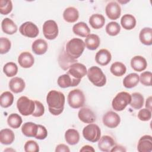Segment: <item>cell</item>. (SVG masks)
<instances>
[{"label": "cell", "instance_id": "cell-1", "mask_svg": "<svg viewBox=\"0 0 152 152\" xmlns=\"http://www.w3.org/2000/svg\"><path fill=\"white\" fill-rule=\"evenodd\" d=\"M65 98L64 93L57 90L50 91L46 96L49 111L55 116L60 115L64 109Z\"/></svg>", "mask_w": 152, "mask_h": 152}, {"label": "cell", "instance_id": "cell-2", "mask_svg": "<svg viewBox=\"0 0 152 152\" xmlns=\"http://www.w3.org/2000/svg\"><path fill=\"white\" fill-rule=\"evenodd\" d=\"M85 46V43L82 39L73 38L67 42L65 52L71 58L76 59L83 54Z\"/></svg>", "mask_w": 152, "mask_h": 152}, {"label": "cell", "instance_id": "cell-3", "mask_svg": "<svg viewBox=\"0 0 152 152\" xmlns=\"http://www.w3.org/2000/svg\"><path fill=\"white\" fill-rule=\"evenodd\" d=\"M87 77L95 86L103 87L106 83V77L102 70L98 66H93L87 71Z\"/></svg>", "mask_w": 152, "mask_h": 152}, {"label": "cell", "instance_id": "cell-4", "mask_svg": "<svg viewBox=\"0 0 152 152\" xmlns=\"http://www.w3.org/2000/svg\"><path fill=\"white\" fill-rule=\"evenodd\" d=\"M69 106L73 109L83 107L85 103V96L80 89H74L69 91L67 97Z\"/></svg>", "mask_w": 152, "mask_h": 152}, {"label": "cell", "instance_id": "cell-5", "mask_svg": "<svg viewBox=\"0 0 152 152\" xmlns=\"http://www.w3.org/2000/svg\"><path fill=\"white\" fill-rule=\"evenodd\" d=\"M17 107L22 115L29 116L32 115L34 110L35 103L26 96H21L17 102Z\"/></svg>", "mask_w": 152, "mask_h": 152}, {"label": "cell", "instance_id": "cell-6", "mask_svg": "<svg viewBox=\"0 0 152 152\" xmlns=\"http://www.w3.org/2000/svg\"><path fill=\"white\" fill-rule=\"evenodd\" d=\"M131 96L129 93L125 91H121L118 93L112 102V108L116 111H122L125 109L128 104L130 103Z\"/></svg>", "mask_w": 152, "mask_h": 152}, {"label": "cell", "instance_id": "cell-7", "mask_svg": "<svg viewBox=\"0 0 152 152\" xmlns=\"http://www.w3.org/2000/svg\"><path fill=\"white\" fill-rule=\"evenodd\" d=\"M84 138L91 142H97L101 137V130L99 126L95 124H89L83 130Z\"/></svg>", "mask_w": 152, "mask_h": 152}, {"label": "cell", "instance_id": "cell-8", "mask_svg": "<svg viewBox=\"0 0 152 152\" xmlns=\"http://www.w3.org/2000/svg\"><path fill=\"white\" fill-rule=\"evenodd\" d=\"M59 30L56 23L52 20L46 21L43 25V33L45 38L53 40L58 35Z\"/></svg>", "mask_w": 152, "mask_h": 152}, {"label": "cell", "instance_id": "cell-9", "mask_svg": "<svg viewBox=\"0 0 152 152\" xmlns=\"http://www.w3.org/2000/svg\"><path fill=\"white\" fill-rule=\"evenodd\" d=\"M20 33L24 36L34 38L38 36L39 30L37 26L31 21L23 23L19 28Z\"/></svg>", "mask_w": 152, "mask_h": 152}, {"label": "cell", "instance_id": "cell-10", "mask_svg": "<svg viewBox=\"0 0 152 152\" xmlns=\"http://www.w3.org/2000/svg\"><path fill=\"white\" fill-rule=\"evenodd\" d=\"M102 121L106 126L109 128H115L120 124L121 118L116 112L109 111L103 115Z\"/></svg>", "mask_w": 152, "mask_h": 152}, {"label": "cell", "instance_id": "cell-11", "mask_svg": "<svg viewBox=\"0 0 152 152\" xmlns=\"http://www.w3.org/2000/svg\"><path fill=\"white\" fill-rule=\"evenodd\" d=\"M81 81V80H78L72 77L69 74L66 73L60 75L57 80L58 85L63 88L69 87H75L78 86Z\"/></svg>", "mask_w": 152, "mask_h": 152}, {"label": "cell", "instance_id": "cell-12", "mask_svg": "<svg viewBox=\"0 0 152 152\" xmlns=\"http://www.w3.org/2000/svg\"><path fill=\"white\" fill-rule=\"evenodd\" d=\"M67 73L76 79L81 80L87 74V70L84 64L76 62L71 65Z\"/></svg>", "mask_w": 152, "mask_h": 152}, {"label": "cell", "instance_id": "cell-13", "mask_svg": "<svg viewBox=\"0 0 152 152\" xmlns=\"http://www.w3.org/2000/svg\"><path fill=\"white\" fill-rule=\"evenodd\" d=\"M106 14L110 20H116L119 18L121 14V8L116 1L109 2L105 8Z\"/></svg>", "mask_w": 152, "mask_h": 152}, {"label": "cell", "instance_id": "cell-14", "mask_svg": "<svg viewBox=\"0 0 152 152\" xmlns=\"http://www.w3.org/2000/svg\"><path fill=\"white\" fill-rule=\"evenodd\" d=\"M78 118L86 124H91L96 120V116L93 111L88 107H83L78 111Z\"/></svg>", "mask_w": 152, "mask_h": 152}, {"label": "cell", "instance_id": "cell-15", "mask_svg": "<svg viewBox=\"0 0 152 152\" xmlns=\"http://www.w3.org/2000/svg\"><path fill=\"white\" fill-rule=\"evenodd\" d=\"M99 149L104 152L110 151L112 148L116 145L114 139L109 135H103L98 141Z\"/></svg>", "mask_w": 152, "mask_h": 152}, {"label": "cell", "instance_id": "cell-16", "mask_svg": "<svg viewBox=\"0 0 152 152\" xmlns=\"http://www.w3.org/2000/svg\"><path fill=\"white\" fill-rule=\"evenodd\" d=\"M76 62H77V61L69 56L66 54L65 49H62L60 52L58 57V63L60 67L63 70L66 71L69 68L71 65Z\"/></svg>", "mask_w": 152, "mask_h": 152}, {"label": "cell", "instance_id": "cell-17", "mask_svg": "<svg viewBox=\"0 0 152 152\" xmlns=\"http://www.w3.org/2000/svg\"><path fill=\"white\" fill-rule=\"evenodd\" d=\"M137 150L140 152H151L152 151V137L149 135L141 137L137 144Z\"/></svg>", "mask_w": 152, "mask_h": 152}, {"label": "cell", "instance_id": "cell-18", "mask_svg": "<svg viewBox=\"0 0 152 152\" xmlns=\"http://www.w3.org/2000/svg\"><path fill=\"white\" fill-rule=\"evenodd\" d=\"M112 59V55L110 52L106 49H102L99 50L96 54L95 60L96 62L100 65H107Z\"/></svg>", "mask_w": 152, "mask_h": 152}, {"label": "cell", "instance_id": "cell-19", "mask_svg": "<svg viewBox=\"0 0 152 152\" xmlns=\"http://www.w3.org/2000/svg\"><path fill=\"white\" fill-rule=\"evenodd\" d=\"M19 65L24 68H28L33 66L34 63L33 56L28 52H21L18 57Z\"/></svg>", "mask_w": 152, "mask_h": 152}, {"label": "cell", "instance_id": "cell-20", "mask_svg": "<svg viewBox=\"0 0 152 152\" xmlns=\"http://www.w3.org/2000/svg\"><path fill=\"white\" fill-rule=\"evenodd\" d=\"M131 66L134 71L141 72L146 69L147 66V62L144 57L137 55L134 56L131 59Z\"/></svg>", "mask_w": 152, "mask_h": 152}, {"label": "cell", "instance_id": "cell-21", "mask_svg": "<svg viewBox=\"0 0 152 152\" xmlns=\"http://www.w3.org/2000/svg\"><path fill=\"white\" fill-rule=\"evenodd\" d=\"M26 84L24 81L20 77L12 78L9 83V87L11 91L14 93H19L22 92L25 88Z\"/></svg>", "mask_w": 152, "mask_h": 152}, {"label": "cell", "instance_id": "cell-22", "mask_svg": "<svg viewBox=\"0 0 152 152\" xmlns=\"http://www.w3.org/2000/svg\"><path fill=\"white\" fill-rule=\"evenodd\" d=\"M38 131V125L31 122L24 123L21 126L22 133L27 137H36Z\"/></svg>", "mask_w": 152, "mask_h": 152}, {"label": "cell", "instance_id": "cell-23", "mask_svg": "<svg viewBox=\"0 0 152 152\" xmlns=\"http://www.w3.org/2000/svg\"><path fill=\"white\" fill-rule=\"evenodd\" d=\"M79 17V12L77 8L73 7L66 8L63 12V18L68 23L75 22Z\"/></svg>", "mask_w": 152, "mask_h": 152}, {"label": "cell", "instance_id": "cell-24", "mask_svg": "<svg viewBox=\"0 0 152 152\" xmlns=\"http://www.w3.org/2000/svg\"><path fill=\"white\" fill-rule=\"evenodd\" d=\"M47 42L42 39H38L33 42L31 45L33 52L38 55H41L45 53L48 50Z\"/></svg>", "mask_w": 152, "mask_h": 152}, {"label": "cell", "instance_id": "cell-25", "mask_svg": "<svg viewBox=\"0 0 152 152\" xmlns=\"http://www.w3.org/2000/svg\"><path fill=\"white\" fill-rule=\"evenodd\" d=\"M72 31L74 34L83 37H86L90 33V29L84 22H78L74 25Z\"/></svg>", "mask_w": 152, "mask_h": 152}, {"label": "cell", "instance_id": "cell-26", "mask_svg": "<svg viewBox=\"0 0 152 152\" xmlns=\"http://www.w3.org/2000/svg\"><path fill=\"white\" fill-rule=\"evenodd\" d=\"M15 139V135L13 131L8 128H5L0 131V142L4 145L12 144Z\"/></svg>", "mask_w": 152, "mask_h": 152}, {"label": "cell", "instance_id": "cell-27", "mask_svg": "<svg viewBox=\"0 0 152 152\" xmlns=\"http://www.w3.org/2000/svg\"><path fill=\"white\" fill-rule=\"evenodd\" d=\"M2 31L7 34H13L17 31V26L15 23L9 18H4L1 23Z\"/></svg>", "mask_w": 152, "mask_h": 152}, {"label": "cell", "instance_id": "cell-28", "mask_svg": "<svg viewBox=\"0 0 152 152\" xmlns=\"http://www.w3.org/2000/svg\"><path fill=\"white\" fill-rule=\"evenodd\" d=\"M84 43L88 49L94 50L99 48L100 44V40L97 34H90L86 37Z\"/></svg>", "mask_w": 152, "mask_h": 152}, {"label": "cell", "instance_id": "cell-29", "mask_svg": "<svg viewBox=\"0 0 152 152\" xmlns=\"http://www.w3.org/2000/svg\"><path fill=\"white\" fill-rule=\"evenodd\" d=\"M139 38L140 42L147 46L152 44V29L151 27H144L140 32Z\"/></svg>", "mask_w": 152, "mask_h": 152}, {"label": "cell", "instance_id": "cell-30", "mask_svg": "<svg viewBox=\"0 0 152 152\" xmlns=\"http://www.w3.org/2000/svg\"><path fill=\"white\" fill-rule=\"evenodd\" d=\"M121 24L124 29L130 30L135 27L136 19L132 15L126 14L122 17L121 19Z\"/></svg>", "mask_w": 152, "mask_h": 152}, {"label": "cell", "instance_id": "cell-31", "mask_svg": "<svg viewBox=\"0 0 152 152\" xmlns=\"http://www.w3.org/2000/svg\"><path fill=\"white\" fill-rule=\"evenodd\" d=\"M66 142L71 145L77 144L80 140V134L75 129H68L65 133Z\"/></svg>", "mask_w": 152, "mask_h": 152}, {"label": "cell", "instance_id": "cell-32", "mask_svg": "<svg viewBox=\"0 0 152 152\" xmlns=\"http://www.w3.org/2000/svg\"><path fill=\"white\" fill-rule=\"evenodd\" d=\"M89 24L94 29H100L104 24L105 18L100 14H94L89 18Z\"/></svg>", "mask_w": 152, "mask_h": 152}, {"label": "cell", "instance_id": "cell-33", "mask_svg": "<svg viewBox=\"0 0 152 152\" xmlns=\"http://www.w3.org/2000/svg\"><path fill=\"white\" fill-rule=\"evenodd\" d=\"M140 81V77L137 73H131L127 75L123 80V85L125 88H132L135 87Z\"/></svg>", "mask_w": 152, "mask_h": 152}, {"label": "cell", "instance_id": "cell-34", "mask_svg": "<svg viewBox=\"0 0 152 152\" xmlns=\"http://www.w3.org/2000/svg\"><path fill=\"white\" fill-rule=\"evenodd\" d=\"M130 106L135 109H140L144 105V97L140 93H133L131 95Z\"/></svg>", "mask_w": 152, "mask_h": 152}, {"label": "cell", "instance_id": "cell-35", "mask_svg": "<svg viewBox=\"0 0 152 152\" xmlns=\"http://www.w3.org/2000/svg\"><path fill=\"white\" fill-rule=\"evenodd\" d=\"M110 71L113 75L116 77H121L125 74L126 68L123 63L121 62H115L111 65Z\"/></svg>", "mask_w": 152, "mask_h": 152}, {"label": "cell", "instance_id": "cell-36", "mask_svg": "<svg viewBox=\"0 0 152 152\" xmlns=\"http://www.w3.org/2000/svg\"><path fill=\"white\" fill-rule=\"evenodd\" d=\"M14 102V96L10 91L2 93L0 97V104L4 108H7L11 106Z\"/></svg>", "mask_w": 152, "mask_h": 152}, {"label": "cell", "instance_id": "cell-37", "mask_svg": "<svg viewBox=\"0 0 152 152\" xmlns=\"http://www.w3.org/2000/svg\"><path fill=\"white\" fill-rule=\"evenodd\" d=\"M22 118L17 113H11L7 118L8 125L12 128H18L22 124Z\"/></svg>", "mask_w": 152, "mask_h": 152}, {"label": "cell", "instance_id": "cell-38", "mask_svg": "<svg viewBox=\"0 0 152 152\" xmlns=\"http://www.w3.org/2000/svg\"><path fill=\"white\" fill-rule=\"evenodd\" d=\"M3 71L8 77H12L17 74L18 66L15 63L10 62L5 64L3 68Z\"/></svg>", "mask_w": 152, "mask_h": 152}, {"label": "cell", "instance_id": "cell-39", "mask_svg": "<svg viewBox=\"0 0 152 152\" xmlns=\"http://www.w3.org/2000/svg\"><path fill=\"white\" fill-rule=\"evenodd\" d=\"M120 31L121 26L117 22L111 21L106 26V31L110 36H116L119 33Z\"/></svg>", "mask_w": 152, "mask_h": 152}, {"label": "cell", "instance_id": "cell-40", "mask_svg": "<svg viewBox=\"0 0 152 152\" xmlns=\"http://www.w3.org/2000/svg\"><path fill=\"white\" fill-rule=\"evenodd\" d=\"M12 10V1L10 0L0 1V12L2 15H7Z\"/></svg>", "mask_w": 152, "mask_h": 152}, {"label": "cell", "instance_id": "cell-41", "mask_svg": "<svg viewBox=\"0 0 152 152\" xmlns=\"http://www.w3.org/2000/svg\"><path fill=\"white\" fill-rule=\"evenodd\" d=\"M11 47V43L10 40L6 37L0 38V53L1 54H5L8 52Z\"/></svg>", "mask_w": 152, "mask_h": 152}, {"label": "cell", "instance_id": "cell-42", "mask_svg": "<svg viewBox=\"0 0 152 152\" xmlns=\"http://www.w3.org/2000/svg\"><path fill=\"white\" fill-rule=\"evenodd\" d=\"M152 73L150 71H145L141 74L140 77V83L145 86H151Z\"/></svg>", "mask_w": 152, "mask_h": 152}, {"label": "cell", "instance_id": "cell-43", "mask_svg": "<svg viewBox=\"0 0 152 152\" xmlns=\"http://www.w3.org/2000/svg\"><path fill=\"white\" fill-rule=\"evenodd\" d=\"M24 151L26 152H38L39 146L38 144L33 140H28L24 144Z\"/></svg>", "mask_w": 152, "mask_h": 152}, {"label": "cell", "instance_id": "cell-44", "mask_svg": "<svg viewBox=\"0 0 152 152\" xmlns=\"http://www.w3.org/2000/svg\"><path fill=\"white\" fill-rule=\"evenodd\" d=\"M35 109L31 115L34 117H40L45 113V107L43 104L39 101L35 100Z\"/></svg>", "mask_w": 152, "mask_h": 152}, {"label": "cell", "instance_id": "cell-45", "mask_svg": "<svg viewBox=\"0 0 152 152\" xmlns=\"http://www.w3.org/2000/svg\"><path fill=\"white\" fill-rule=\"evenodd\" d=\"M137 116L140 121H148L151 118V111L147 108L142 109L140 110Z\"/></svg>", "mask_w": 152, "mask_h": 152}, {"label": "cell", "instance_id": "cell-46", "mask_svg": "<svg viewBox=\"0 0 152 152\" xmlns=\"http://www.w3.org/2000/svg\"><path fill=\"white\" fill-rule=\"evenodd\" d=\"M47 135L48 131L46 128L42 125H38V131L35 137V138L42 140L45 139L47 137Z\"/></svg>", "mask_w": 152, "mask_h": 152}, {"label": "cell", "instance_id": "cell-47", "mask_svg": "<svg viewBox=\"0 0 152 152\" xmlns=\"http://www.w3.org/2000/svg\"><path fill=\"white\" fill-rule=\"evenodd\" d=\"M56 152H61V151H65V152H69L70 151V150L66 145L64 144H60L58 145L55 149Z\"/></svg>", "mask_w": 152, "mask_h": 152}, {"label": "cell", "instance_id": "cell-48", "mask_svg": "<svg viewBox=\"0 0 152 152\" xmlns=\"http://www.w3.org/2000/svg\"><path fill=\"white\" fill-rule=\"evenodd\" d=\"M126 149L124 147L121 145H115L110 150V151L112 152H115V151H119V152H125L126 151Z\"/></svg>", "mask_w": 152, "mask_h": 152}, {"label": "cell", "instance_id": "cell-49", "mask_svg": "<svg viewBox=\"0 0 152 152\" xmlns=\"http://www.w3.org/2000/svg\"><path fill=\"white\" fill-rule=\"evenodd\" d=\"M80 151H93V152H94L95 150L93 148V147L90 146V145H84L80 150Z\"/></svg>", "mask_w": 152, "mask_h": 152}, {"label": "cell", "instance_id": "cell-50", "mask_svg": "<svg viewBox=\"0 0 152 152\" xmlns=\"http://www.w3.org/2000/svg\"><path fill=\"white\" fill-rule=\"evenodd\" d=\"M145 107L151 111V96L148 97L145 102Z\"/></svg>", "mask_w": 152, "mask_h": 152}]
</instances>
